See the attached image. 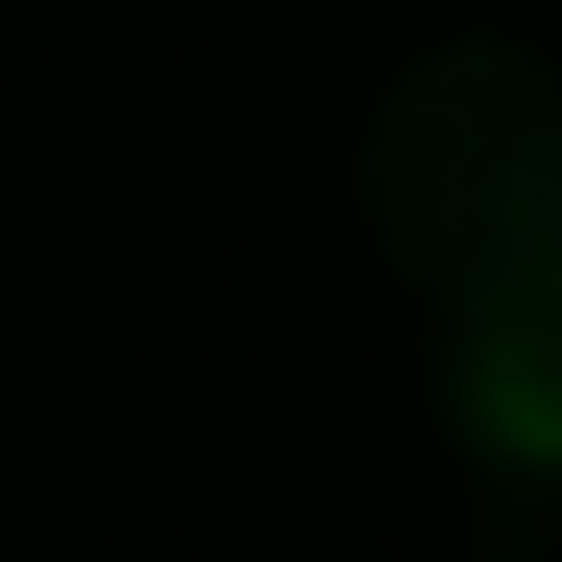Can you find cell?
<instances>
[{
  "mask_svg": "<svg viewBox=\"0 0 562 562\" xmlns=\"http://www.w3.org/2000/svg\"><path fill=\"white\" fill-rule=\"evenodd\" d=\"M362 225L401 276L462 313L562 288V63L462 38L413 63L362 125Z\"/></svg>",
  "mask_w": 562,
  "mask_h": 562,
  "instance_id": "cell-1",
  "label": "cell"
},
{
  "mask_svg": "<svg viewBox=\"0 0 562 562\" xmlns=\"http://www.w3.org/2000/svg\"><path fill=\"white\" fill-rule=\"evenodd\" d=\"M438 387H450V425H462V450H475V462L562 487V288H550V301L462 313Z\"/></svg>",
  "mask_w": 562,
  "mask_h": 562,
  "instance_id": "cell-2",
  "label": "cell"
}]
</instances>
